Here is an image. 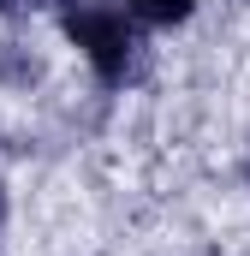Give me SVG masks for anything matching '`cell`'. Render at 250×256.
<instances>
[{"label":"cell","mask_w":250,"mask_h":256,"mask_svg":"<svg viewBox=\"0 0 250 256\" xmlns=\"http://www.w3.org/2000/svg\"><path fill=\"white\" fill-rule=\"evenodd\" d=\"M66 36L84 48V60L102 72V84H120L131 54H137V36H131L125 12L108 6V0H72L66 6Z\"/></svg>","instance_id":"obj_1"},{"label":"cell","mask_w":250,"mask_h":256,"mask_svg":"<svg viewBox=\"0 0 250 256\" xmlns=\"http://www.w3.org/2000/svg\"><path fill=\"white\" fill-rule=\"evenodd\" d=\"M131 12L149 18V24H185V18H190V0H131Z\"/></svg>","instance_id":"obj_2"},{"label":"cell","mask_w":250,"mask_h":256,"mask_svg":"<svg viewBox=\"0 0 250 256\" xmlns=\"http://www.w3.org/2000/svg\"><path fill=\"white\" fill-rule=\"evenodd\" d=\"M42 6H72V0H0V12H42Z\"/></svg>","instance_id":"obj_3"},{"label":"cell","mask_w":250,"mask_h":256,"mask_svg":"<svg viewBox=\"0 0 250 256\" xmlns=\"http://www.w3.org/2000/svg\"><path fill=\"white\" fill-rule=\"evenodd\" d=\"M0 232H6V191H0Z\"/></svg>","instance_id":"obj_4"}]
</instances>
